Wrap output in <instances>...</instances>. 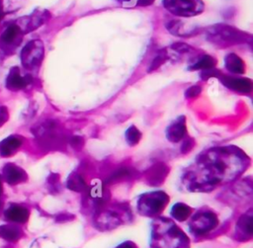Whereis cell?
<instances>
[{"label": "cell", "mask_w": 253, "mask_h": 248, "mask_svg": "<svg viewBox=\"0 0 253 248\" xmlns=\"http://www.w3.org/2000/svg\"><path fill=\"white\" fill-rule=\"evenodd\" d=\"M8 120V111L6 107H0V126L3 125Z\"/></svg>", "instance_id": "obj_27"}, {"label": "cell", "mask_w": 253, "mask_h": 248, "mask_svg": "<svg viewBox=\"0 0 253 248\" xmlns=\"http://www.w3.org/2000/svg\"><path fill=\"white\" fill-rule=\"evenodd\" d=\"M118 248H136V246H135L132 242L127 241V242H124V243H122Z\"/></svg>", "instance_id": "obj_30"}, {"label": "cell", "mask_w": 253, "mask_h": 248, "mask_svg": "<svg viewBox=\"0 0 253 248\" xmlns=\"http://www.w3.org/2000/svg\"><path fill=\"white\" fill-rule=\"evenodd\" d=\"M165 59H166L165 53H159V54H158L157 56H155L154 59L151 61V64H150V66H149V68H148V71L150 72V71H153V70L157 69L158 67H160V66L164 63Z\"/></svg>", "instance_id": "obj_22"}, {"label": "cell", "mask_w": 253, "mask_h": 248, "mask_svg": "<svg viewBox=\"0 0 253 248\" xmlns=\"http://www.w3.org/2000/svg\"><path fill=\"white\" fill-rule=\"evenodd\" d=\"M225 67L232 73L242 74L245 70L242 59L235 53H229L225 56Z\"/></svg>", "instance_id": "obj_15"}, {"label": "cell", "mask_w": 253, "mask_h": 248, "mask_svg": "<svg viewBox=\"0 0 253 248\" xmlns=\"http://www.w3.org/2000/svg\"><path fill=\"white\" fill-rule=\"evenodd\" d=\"M172 47L174 49H176L177 51H179V52H186V51H188L190 49L188 44H185V43H182V42L175 43V44H173Z\"/></svg>", "instance_id": "obj_28"}, {"label": "cell", "mask_w": 253, "mask_h": 248, "mask_svg": "<svg viewBox=\"0 0 253 248\" xmlns=\"http://www.w3.org/2000/svg\"><path fill=\"white\" fill-rule=\"evenodd\" d=\"M70 143L72 144V146H73L74 148L78 149V148H80V147L82 146L83 140H82V138L79 137V136H74V137L70 140Z\"/></svg>", "instance_id": "obj_29"}, {"label": "cell", "mask_w": 253, "mask_h": 248, "mask_svg": "<svg viewBox=\"0 0 253 248\" xmlns=\"http://www.w3.org/2000/svg\"><path fill=\"white\" fill-rule=\"evenodd\" d=\"M194 146V140L193 139H187L183 142L182 146H181V151L183 153H187L188 151H190Z\"/></svg>", "instance_id": "obj_26"}, {"label": "cell", "mask_w": 253, "mask_h": 248, "mask_svg": "<svg viewBox=\"0 0 253 248\" xmlns=\"http://www.w3.org/2000/svg\"><path fill=\"white\" fill-rule=\"evenodd\" d=\"M217 224V218L216 216L210 211L206 212H201L197 214L192 222H191V227L194 232L197 234H203L211 229H212L215 225Z\"/></svg>", "instance_id": "obj_5"}, {"label": "cell", "mask_w": 253, "mask_h": 248, "mask_svg": "<svg viewBox=\"0 0 253 248\" xmlns=\"http://www.w3.org/2000/svg\"><path fill=\"white\" fill-rule=\"evenodd\" d=\"M168 197L163 192H153L143 195L138 202V208L141 212L153 215L159 213L167 205Z\"/></svg>", "instance_id": "obj_2"}, {"label": "cell", "mask_w": 253, "mask_h": 248, "mask_svg": "<svg viewBox=\"0 0 253 248\" xmlns=\"http://www.w3.org/2000/svg\"><path fill=\"white\" fill-rule=\"evenodd\" d=\"M186 235L171 221L161 219L153 226V248H188Z\"/></svg>", "instance_id": "obj_1"}, {"label": "cell", "mask_w": 253, "mask_h": 248, "mask_svg": "<svg viewBox=\"0 0 253 248\" xmlns=\"http://www.w3.org/2000/svg\"><path fill=\"white\" fill-rule=\"evenodd\" d=\"M154 0H137V5L138 6H147L153 3Z\"/></svg>", "instance_id": "obj_31"}, {"label": "cell", "mask_w": 253, "mask_h": 248, "mask_svg": "<svg viewBox=\"0 0 253 248\" xmlns=\"http://www.w3.org/2000/svg\"><path fill=\"white\" fill-rule=\"evenodd\" d=\"M3 194V187H2V177L0 176V197Z\"/></svg>", "instance_id": "obj_33"}, {"label": "cell", "mask_w": 253, "mask_h": 248, "mask_svg": "<svg viewBox=\"0 0 253 248\" xmlns=\"http://www.w3.org/2000/svg\"><path fill=\"white\" fill-rule=\"evenodd\" d=\"M30 83H31V76L30 75L23 76L18 67L11 68L6 79L7 88L14 91L23 89Z\"/></svg>", "instance_id": "obj_8"}, {"label": "cell", "mask_w": 253, "mask_h": 248, "mask_svg": "<svg viewBox=\"0 0 253 248\" xmlns=\"http://www.w3.org/2000/svg\"><path fill=\"white\" fill-rule=\"evenodd\" d=\"M167 175V167L164 164H155L147 173V180L151 185H159Z\"/></svg>", "instance_id": "obj_14"}, {"label": "cell", "mask_w": 253, "mask_h": 248, "mask_svg": "<svg viewBox=\"0 0 253 248\" xmlns=\"http://www.w3.org/2000/svg\"><path fill=\"white\" fill-rule=\"evenodd\" d=\"M2 178L9 185H17L25 182L28 176L21 167L13 163H7L2 169Z\"/></svg>", "instance_id": "obj_6"}, {"label": "cell", "mask_w": 253, "mask_h": 248, "mask_svg": "<svg viewBox=\"0 0 253 248\" xmlns=\"http://www.w3.org/2000/svg\"><path fill=\"white\" fill-rule=\"evenodd\" d=\"M141 133L134 125L129 126L126 131V139L129 145H135L139 141Z\"/></svg>", "instance_id": "obj_19"}, {"label": "cell", "mask_w": 253, "mask_h": 248, "mask_svg": "<svg viewBox=\"0 0 253 248\" xmlns=\"http://www.w3.org/2000/svg\"><path fill=\"white\" fill-rule=\"evenodd\" d=\"M2 208H3V204H2V202L0 201V211L2 210Z\"/></svg>", "instance_id": "obj_34"}, {"label": "cell", "mask_w": 253, "mask_h": 248, "mask_svg": "<svg viewBox=\"0 0 253 248\" xmlns=\"http://www.w3.org/2000/svg\"><path fill=\"white\" fill-rule=\"evenodd\" d=\"M67 186L69 189H71L73 191H77V192H81L86 189V183L84 182V180L81 178L80 175L75 174V173L72 174L70 176V178L68 179Z\"/></svg>", "instance_id": "obj_18"}, {"label": "cell", "mask_w": 253, "mask_h": 248, "mask_svg": "<svg viewBox=\"0 0 253 248\" xmlns=\"http://www.w3.org/2000/svg\"><path fill=\"white\" fill-rule=\"evenodd\" d=\"M238 227L245 231V233L251 235L252 233V216H248V215H244L243 217H241L238 221Z\"/></svg>", "instance_id": "obj_21"}, {"label": "cell", "mask_w": 253, "mask_h": 248, "mask_svg": "<svg viewBox=\"0 0 253 248\" xmlns=\"http://www.w3.org/2000/svg\"><path fill=\"white\" fill-rule=\"evenodd\" d=\"M186 133V125H185V119L179 118L174 124H170L166 130L167 138L170 141L177 142L181 140Z\"/></svg>", "instance_id": "obj_12"}, {"label": "cell", "mask_w": 253, "mask_h": 248, "mask_svg": "<svg viewBox=\"0 0 253 248\" xmlns=\"http://www.w3.org/2000/svg\"><path fill=\"white\" fill-rule=\"evenodd\" d=\"M3 16V3H2V0H0V19L2 18Z\"/></svg>", "instance_id": "obj_32"}, {"label": "cell", "mask_w": 253, "mask_h": 248, "mask_svg": "<svg viewBox=\"0 0 253 248\" xmlns=\"http://www.w3.org/2000/svg\"><path fill=\"white\" fill-rule=\"evenodd\" d=\"M30 248H58V247L53 241H51L47 237H41L35 240Z\"/></svg>", "instance_id": "obj_20"}, {"label": "cell", "mask_w": 253, "mask_h": 248, "mask_svg": "<svg viewBox=\"0 0 253 248\" xmlns=\"http://www.w3.org/2000/svg\"><path fill=\"white\" fill-rule=\"evenodd\" d=\"M129 176V171L127 169H121L117 172H115L109 179L108 182H115V181H119L122 179H125L126 177Z\"/></svg>", "instance_id": "obj_23"}, {"label": "cell", "mask_w": 253, "mask_h": 248, "mask_svg": "<svg viewBox=\"0 0 253 248\" xmlns=\"http://www.w3.org/2000/svg\"><path fill=\"white\" fill-rule=\"evenodd\" d=\"M222 83L231 90L240 93H248L252 89V82L249 79H241V78H231L224 77L221 79Z\"/></svg>", "instance_id": "obj_11"}, {"label": "cell", "mask_w": 253, "mask_h": 248, "mask_svg": "<svg viewBox=\"0 0 253 248\" xmlns=\"http://www.w3.org/2000/svg\"><path fill=\"white\" fill-rule=\"evenodd\" d=\"M30 211L27 207L20 205H11L4 211L6 220L15 223H24L28 220Z\"/></svg>", "instance_id": "obj_9"}, {"label": "cell", "mask_w": 253, "mask_h": 248, "mask_svg": "<svg viewBox=\"0 0 253 248\" xmlns=\"http://www.w3.org/2000/svg\"><path fill=\"white\" fill-rule=\"evenodd\" d=\"M201 91H202V89H201L200 86L194 85V86L190 87V88L186 91L185 96H186L187 98H189V99H190V98H195V97H197V96L200 95Z\"/></svg>", "instance_id": "obj_24"}, {"label": "cell", "mask_w": 253, "mask_h": 248, "mask_svg": "<svg viewBox=\"0 0 253 248\" xmlns=\"http://www.w3.org/2000/svg\"><path fill=\"white\" fill-rule=\"evenodd\" d=\"M43 57V44L40 40L29 41L21 51V61L25 68L32 69L39 66Z\"/></svg>", "instance_id": "obj_3"}, {"label": "cell", "mask_w": 253, "mask_h": 248, "mask_svg": "<svg viewBox=\"0 0 253 248\" xmlns=\"http://www.w3.org/2000/svg\"><path fill=\"white\" fill-rule=\"evenodd\" d=\"M22 229L13 224L0 225V238H3L9 242H15L23 236Z\"/></svg>", "instance_id": "obj_13"}, {"label": "cell", "mask_w": 253, "mask_h": 248, "mask_svg": "<svg viewBox=\"0 0 253 248\" xmlns=\"http://www.w3.org/2000/svg\"><path fill=\"white\" fill-rule=\"evenodd\" d=\"M190 212H191V208L187 205L181 204V203H178L175 206H173L171 209V215L175 219L180 221L187 219L190 215Z\"/></svg>", "instance_id": "obj_16"}, {"label": "cell", "mask_w": 253, "mask_h": 248, "mask_svg": "<svg viewBox=\"0 0 253 248\" xmlns=\"http://www.w3.org/2000/svg\"><path fill=\"white\" fill-rule=\"evenodd\" d=\"M21 29L16 25H10L6 28V30L2 33L0 37V44L4 49L16 47L17 44L21 41Z\"/></svg>", "instance_id": "obj_7"}, {"label": "cell", "mask_w": 253, "mask_h": 248, "mask_svg": "<svg viewBox=\"0 0 253 248\" xmlns=\"http://www.w3.org/2000/svg\"><path fill=\"white\" fill-rule=\"evenodd\" d=\"M214 65H215V59L213 57L210 55H204L191 68L193 70H197V69L206 70V69L213 68Z\"/></svg>", "instance_id": "obj_17"}, {"label": "cell", "mask_w": 253, "mask_h": 248, "mask_svg": "<svg viewBox=\"0 0 253 248\" xmlns=\"http://www.w3.org/2000/svg\"><path fill=\"white\" fill-rule=\"evenodd\" d=\"M164 6L170 12L180 16H192L204 9L201 0H164Z\"/></svg>", "instance_id": "obj_4"}, {"label": "cell", "mask_w": 253, "mask_h": 248, "mask_svg": "<svg viewBox=\"0 0 253 248\" xmlns=\"http://www.w3.org/2000/svg\"><path fill=\"white\" fill-rule=\"evenodd\" d=\"M218 75H219L218 71L216 69H213V68L202 70V73H201V76H202L203 79H208V78H211V77H216Z\"/></svg>", "instance_id": "obj_25"}, {"label": "cell", "mask_w": 253, "mask_h": 248, "mask_svg": "<svg viewBox=\"0 0 253 248\" xmlns=\"http://www.w3.org/2000/svg\"><path fill=\"white\" fill-rule=\"evenodd\" d=\"M23 140L18 135H10L0 141V155L9 157L14 154L22 145Z\"/></svg>", "instance_id": "obj_10"}]
</instances>
